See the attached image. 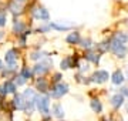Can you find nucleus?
<instances>
[{
	"label": "nucleus",
	"instance_id": "obj_1",
	"mask_svg": "<svg viewBox=\"0 0 128 121\" xmlns=\"http://www.w3.org/2000/svg\"><path fill=\"white\" fill-rule=\"evenodd\" d=\"M36 108L43 117L47 116L50 112V96L48 94H37Z\"/></svg>",
	"mask_w": 128,
	"mask_h": 121
},
{
	"label": "nucleus",
	"instance_id": "obj_2",
	"mask_svg": "<svg viewBox=\"0 0 128 121\" xmlns=\"http://www.w3.org/2000/svg\"><path fill=\"white\" fill-rule=\"evenodd\" d=\"M108 42H110V51L111 53L117 58H125V56L128 54V47L125 44H122V43H118V42H115V40H112V38H110Z\"/></svg>",
	"mask_w": 128,
	"mask_h": 121
},
{
	"label": "nucleus",
	"instance_id": "obj_3",
	"mask_svg": "<svg viewBox=\"0 0 128 121\" xmlns=\"http://www.w3.org/2000/svg\"><path fill=\"white\" fill-rule=\"evenodd\" d=\"M67 93H68V86H67L66 83H63V81H60V83H56V84L51 86L48 96L53 97V98H61Z\"/></svg>",
	"mask_w": 128,
	"mask_h": 121
},
{
	"label": "nucleus",
	"instance_id": "obj_4",
	"mask_svg": "<svg viewBox=\"0 0 128 121\" xmlns=\"http://www.w3.org/2000/svg\"><path fill=\"white\" fill-rule=\"evenodd\" d=\"M108 78H111V76L107 70H97V71H94L92 76L90 77V83L104 84V83L108 81Z\"/></svg>",
	"mask_w": 128,
	"mask_h": 121
},
{
	"label": "nucleus",
	"instance_id": "obj_5",
	"mask_svg": "<svg viewBox=\"0 0 128 121\" xmlns=\"http://www.w3.org/2000/svg\"><path fill=\"white\" fill-rule=\"evenodd\" d=\"M51 64H53V63H50V60L38 61V63H36V66L32 68L33 74H34V76H43V74H46V73H48V71H50Z\"/></svg>",
	"mask_w": 128,
	"mask_h": 121
},
{
	"label": "nucleus",
	"instance_id": "obj_6",
	"mask_svg": "<svg viewBox=\"0 0 128 121\" xmlns=\"http://www.w3.org/2000/svg\"><path fill=\"white\" fill-rule=\"evenodd\" d=\"M32 16L34 19L40 20V22H48L50 19V14L47 12L43 6H36V7H33L32 9Z\"/></svg>",
	"mask_w": 128,
	"mask_h": 121
},
{
	"label": "nucleus",
	"instance_id": "obj_7",
	"mask_svg": "<svg viewBox=\"0 0 128 121\" xmlns=\"http://www.w3.org/2000/svg\"><path fill=\"white\" fill-rule=\"evenodd\" d=\"M17 58H18L17 50H14V48H10V50L6 51V54H4V61H6V64L9 66V67H16Z\"/></svg>",
	"mask_w": 128,
	"mask_h": 121
},
{
	"label": "nucleus",
	"instance_id": "obj_8",
	"mask_svg": "<svg viewBox=\"0 0 128 121\" xmlns=\"http://www.w3.org/2000/svg\"><path fill=\"white\" fill-rule=\"evenodd\" d=\"M124 102H125V97H124L121 93L112 94L111 98H110V104H111V107L114 108V110H120V108L124 106Z\"/></svg>",
	"mask_w": 128,
	"mask_h": 121
},
{
	"label": "nucleus",
	"instance_id": "obj_9",
	"mask_svg": "<svg viewBox=\"0 0 128 121\" xmlns=\"http://www.w3.org/2000/svg\"><path fill=\"white\" fill-rule=\"evenodd\" d=\"M12 106H13L14 110L24 111V108H26V100H24L23 94H14L13 100H12Z\"/></svg>",
	"mask_w": 128,
	"mask_h": 121
},
{
	"label": "nucleus",
	"instance_id": "obj_10",
	"mask_svg": "<svg viewBox=\"0 0 128 121\" xmlns=\"http://www.w3.org/2000/svg\"><path fill=\"white\" fill-rule=\"evenodd\" d=\"M86 60L88 63H92V64H100V60H101V53L98 51H94V50H87L86 51Z\"/></svg>",
	"mask_w": 128,
	"mask_h": 121
},
{
	"label": "nucleus",
	"instance_id": "obj_11",
	"mask_svg": "<svg viewBox=\"0 0 128 121\" xmlns=\"http://www.w3.org/2000/svg\"><path fill=\"white\" fill-rule=\"evenodd\" d=\"M36 88H37V91H38V94H48L50 93V90H48V83H47V80L43 78V77L37 78Z\"/></svg>",
	"mask_w": 128,
	"mask_h": 121
},
{
	"label": "nucleus",
	"instance_id": "obj_12",
	"mask_svg": "<svg viewBox=\"0 0 128 121\" xmlns=\"http://www.w3.org/2000/svg\"><path fill=\"white\" fill-rule=\"evenodd\" d=\"M124 81H125V76L121 70H115L112 74H111V83L114 84V86H122Z\"/></svg>",
	"mask_w": 128,
	"mask_h": 121
},
{
	"label": "nucleus",
	"instance_id": "obj_13",
	"mask_svg": "<svg viewBox=\"0 0 128 121\" xmlns=\"http://www.w3.org/2000/svg\"><path fill=\"white\" fill-rule=\"evenodd\" d=\"M51 112H53V117H54V118H58V120L64 118V107L60 102H56L54 106H53Z\"/></svg>",
	"mask_w": 128,
	"mask_h": 121
},
{
	"label": "nucleus",
	"instance_id": "obj_14",
	"mask_svg": "<svg viewBox=\"0 0 128 121\" xmlns=\"http://www.w3.org/2000/svg\"><path fill=\"white\" fill-rule=\"evenodd\" d=\"M13 32L16 33L17 36H22V34L26 32V24H24V22H22V20H14Z\"/></svg>",
	"mask_w": 128,
	"mask_h": 121
},
{
	"label": "nucleus",
	"instance_id": "obj_15",
	"mask_svg": "<svg viewBox=\"0 0 128 121\" xmlns=\"http://www.w3.org/2000/svg\"><path fill=\"white\" fill-rule=\"evenodd\" d=\"M66 42L68 43V44H80L81 42V36H80V33L78 32H71L66 37Z\"/></svg>",
	"mask_w": 128,
	"mask_h": 121
},
{
	"label": "nucleus",
	"instance_id": "obj_16",
	"mask_svg": "<svg viewBox=\"0 0 128 121\" xmlns=\"http://www.w3.org/2000/svg\"><path fill=\"white\" fill-rule=\"evenodd\" d=\"M7 7H9V10H10L13 14H20L22 12H23V4L16 3V2H13V0H10V2H9Z\"/></svg>",
	"mask_w": 128,
	"mask_h": 121
},
{
	"label": "nucleus",
	"instance_id": "obj_17",
	"mask_svg": "<svg viewBox=\"0 0 128 121\" xmlns=\"http://www.w3.org/2000/svg\"><path fill=\"white\" fill-rule=\"evenodd\" d=\"M3 87H4L7 94H16V91H17V86L12 80H6L4 83H3Z\"/></svg>",
	"mask_w": 128,
	"mask_h": 121
},
{
	"label": "nucleus",
	"instance_id": "obj_18",
	"mask_svg": "<svg viewBox=\"0 0 128 121\" xmlns=\"http://www.w3.org/2000/svg\"><path fill=\"white\" fill-rule=\"evenodd\" d=\"M90 107H91V110L96 112V114L102 112V102H101L98 98H91V101H90Z\"/></svg>",
	"mask_w": 128,
	"mask_h": 121
},
{
	"label": "nucleus",
	"instance_id": "obj_19",
	"mask_svg": "<svg viewBox=\"0 0 128 121\" xmlns=\"http://www.w3.org/2000/svg\"><path fill=\"white\" fill-rule=\"evenodd\" d=\"M51 28H54L57 32H67L71 28V24H66L63 22H54V23H50Z\"/></svg>",
	"mask_w": 128,
	"mask_h": 121
},
{
	"label": "nucleus",
	"instance_id": "obj_20",
	"mask_svg": "<svg viewBox=\"0 0 128 121\" xmlns=\"http://www.w3.org/2000/svg\"><path fill=\"white\" fill-rule=\"evenodd\" d=\"M60 68L61 70H68V68H73V57L71 56H67L64 57L61 63H60Z\"/></svg>",
	"mask_w": 128,
	"mask_h": 121
},
{
	"label": "nucleus",
	"instance_id": "obj_21",
	"mask_svg": "<svg viewBox=\"0 0 128 121\" xmlns=\"http://www.w3.org/2000/svg\"><path fill=\"white\" fill-rule=\"evenodd\" d=\"M47 57V53H44V51H33L32 54H30V60H33V61H43L44 58Z\"/></svg>",
	"mask_w": 128,
	"mask_h": 121
},
{
	"label": "nucleus",
	"instance_id": "obj_22",
	"mask_svg": "<svg viewBox=\"0 0 128 121\" xmlns=\"http://www.w3.org/2000/svg\"><path fill=\"white\" fill-rule=\"evenodd\" d=\"M80 46L82 47V48H86V50H91L92 47V40L91 38H81V42H80Z\"/></svg>",
	"mask_w": 128,
	"mask_h": 121
},
{
	"label": "nucleus",
	"instance_id": "obj_23",
	"mask_svg": "<svg viewBox=\"0 0 128 121\" xmlns=\"http://www.w3.org/2000/svg\"><path fill=\"white\" fill-rule=\"evenodd\" d=\"M20 74L23 76L26 80L33 78V76H34V74H33V70H30L28 67H23V68H22V71H20Z\"/></svg>",
	"mask_w": 128,
	"mask_h": 121
},
{
	"label": "nucleus",
	"instance_id": "obj_24",
	"mask_svg": "<svg viewBox=\"0 0 128 121\" xmlns=\"http://www.w3.org/2000/svg\"><path fill=\"white\" fill-rule=\"evenodd\" d=\"M26 81H27V80L24 78L20 73H18L17 76H14V83H16V86H23V84H26Z\"/></svg>",
	"mask_w": 128,
	"mask_h": 121
},
{
	"label": "nucleus",
	"instance_id": "obj_25",
	"mask_svg": "<svg viewBox=\"0 0 128 121\" xmlns=\"http://www.w3.org/2000/svg\"><path fill=\"white\" fill-rule=\"evenodd\" d=\"M6 23H7V14H6V12L0 10V27L6 26Z\"/></svg>",
	"mask_w": 128,
	"mask_h": 121
},
{
	"label": "nucleus",
	"instance_id": "obj_26",
	"mask_svg": "<svg viewBox=\"0 0 128 121\" xmlns=\"http://www.w3.org/2000/svg\"><path fill=\"white\" fill-rule=\"evenodd\" d=\"M48 30H51V26L50 23H47V24H43V26H40V27H37L36 32L37 33H47Z\"/></svg>",
	"mask_w": 128,
	"mask_h": 121
},
{
	"label": "nucleus",
	"instance_id": "obj_27",
	"mask_svg": "<svg viewBox=\"0 0 128 121\" xmlns=\"http://www.w3.org/2000/svg\"><path fill=\"white\" fill-rule=\"evenodd\" d=\"M61 77H63V76H61V73H56L54 77H53V84L60 83V81H61Z\"/></svg>",
	"mask_w": 128,
	"mask_h": 121
},
{
	"label": "nucleus",
	"instance_id": "obj_28",
	"mask_svg": "<svg viewBox=\"0 0 128 121\" xmlns=\"http://www.w3.org/2000/svg\"><path fill=\"white\" fill-rule=\"evenodd\" d=\"M118 93H121L124 97H128V87H125V86H124V87H121Z\"/></svg>",
	"mask_w": 128,
	"mask_h": 121
},
{
	"label": "nucleus",
	"instance_id": "obj_29",
	"mask_svg": "<svg viewBox=\"0 0 128 121\" xmlns=\"http://www.w3.org/2000/svg\"><path fill=\"white\" fill-rule=\"evenodd\" d=\"M6 96H7V93H6L4 87H3V86H0V97L3 98V97H6Z\"/></svg>",
	"mask_w": 128,
	"mask_h": 121
},
{
	"label": "nucleus",
	"instance_id": "obj_30",
	"mask_svg": "<svg viewBox=\"0 0 128 121\" xmlns=\"http://www.w3.org/2000/svg\"><path fill=\"white\" fill-rule=\"evenodd\" d=\"M13 2H16V3H20V4H23V6H24V3H26L27 0H13Z\"/></svg>",
	"mask_w": 128,
	"mask_h": 121
},
{
	"label": "nucleus",
	"instance_id": "obj_31",
	"mask_svg": "<svg viewBox=\"0 0 128 121\" xmlns=\"http://www.w3.org/2000/svg\"><path fill=\"white\" fill-rule=\"evenodd\" d=\"M124 76H125V80H128V67L125 68V74H124Z\"/></svg>",
	"mask_w": 128,
	"mask_h": 121
},
{
	"label": "nucleus",
	"instance_id": "obj_32",
	"mask_svg": "<svg viewBox=\"0 0 128 121\" xmlns=\"http://www.w3.org/2000/svg\"><path fill=\"white\" fill-rule=\"evenodd\" d=\"M4 67H3V63H2V60H0V70H3Z\"/></svg>",
	"mask_w": 128,
	"mask_h": 121
},
{
	"label": "nucleus",
	"instance_id": "obj_33",
	"mask_svg": "<svg viewBox=\"0 0 128 121\" xmlns=\"http://www.w3.org/2000/svg\"><path fill=\"white\" fill-rule=\"evenodd\" d=\"M3 36H4V33H3V32H0V40L3 38Z\"/></svg>",
	"mask_w": 128,
	"mask_h": 121
},
{
	"label": "nucleus",
	"instance_id": "obj_34",
	"mask_svg": "<svg viewBox=\"0 0 128 121\" xmlns=\"http://www.w3.org/2000/svg\"><path fill=\"white\" fill-rule=\"evenodd\" d=\"M127 111H128V101H127Z\"/></svg>",
	"mask_w": 128,
	"mask_h": 121
}]
</instances>
